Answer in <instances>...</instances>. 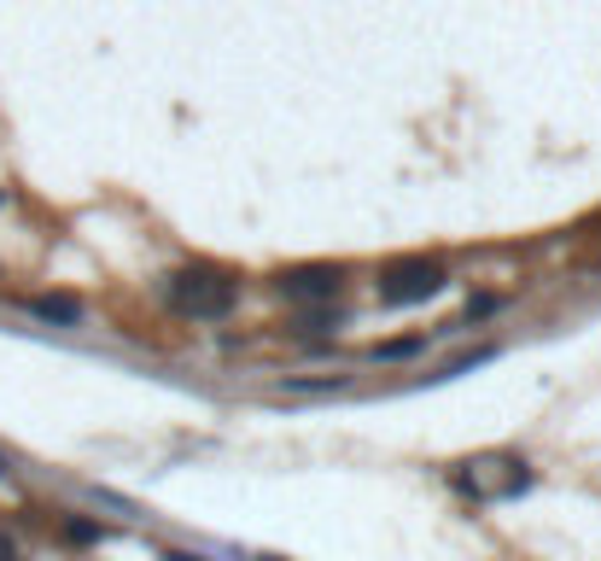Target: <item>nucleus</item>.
Masks as SVG:
<instances>
[{
    "label": "nucleus",
    "instance_id": "obj_1",
    "mask_svg": "<svg viewBox=\"0 0 601 561\" xmlns=\"http://www.w3.org/2000/svg\"><path fill=\"white\" fill-rule=\"evenodd\" d=\"M234 276L228 269H181V276H169V311H181V316H193V322H216V316H228L234 311Z\"/></svg>",
    "mask_w": 601,
    "mask_h": 561
},
{
    "label": "nucleus",
    "instance_id": "obj_2",
    "mask_svg": "<svg viewBox=\"0 0 601 561\" xmlns=\"http://www.w3.org/2000/svg\"><path fill=\"white\" fill-rule=\"evenodd\" d=\"M444 281H450V269L438 258H403L380 276V299L386 304H426L444 293Z\"/></svg>",
    "mask_w": 601,
    "mask_h": 561
},
{
    "label": "nucleus",
    "instance_id": "obj_3",
    "mask_svg": "<svg viewBox=\"0 0 601 561\" xmlns=\"http://www.w3.org/2000/svg\"><path fill=\"white\" fill-rule=\"evenodd\" d=\"M339 281H345V269L339 264H316V269H286L281 276V293L292 299H333Z\"/></svg>",
    "mask_w": 601,
    "mask_h": 561
},
{
    "label": "nucleus",
    "instance_id": "obj_4",
    "mask_svg": "<svg viewBox=\"0 0 601 561\" xmlns=\"http://www.w3.org/2000/svg\"><path fill=\"white\" fill-rule=\"evenodd\" d=\"M30 311H36V316H47V322H59V328H71V322L82 316L71 299H30Z\"/></svg>",
    "mask_w": 601,
    "mask_h": 561
},
{
    "label": "nucleus",
    "instance_id": "obj_5",
    "mask_svg": "<svg viewBox=\"0 0 601 561\" xmlns=\"http://www.w3.org/2000/svg\"><path fill=\"white\" fill-rule=\"evenodd\" d=\"M415 351H421V339H380V346H374V357H380V363H409Z\"/></svg>",
    "mask_w": 601,
    "mask_h": 561
},
{
    "label": "nucleus",
    "instance_id": "obj_6",
    "mask_svg": "<svg viewBox=\"0 0 601 561\" xmlns=\"http://www.w3.org/2000/svg\"><path fill=\"white\" fill-rule=\"evenodd\" d=\"M64 533L82 538V544H94V538H99V526H94V521H64Z\"/></svg>",
    "mask_w": 601,
    "mask_h": 561
},
{
    "label": "nucleus",
    "instance_id": "obj_7",
    "mask_svg": "<svg viewBox=\"0 0 601 561\" xmlns=\"http://www.w3.org/2000/svg\"><path fill=\"white\" fill-rule=\"evenodd\" d=\"M0 561H24V556H19V544H12L7 533H0Z\"/></svg>",
    "mask_w": 601,
    "mask_h": 561
},
{
    "label": "nucleus",
    "instance_id": "obj_8",
    "mask_svg": "<svg viewBox=\"0 0 601 561\" xmlns=\"http://www.w3.org/2000/svg\"><path fill=\"white\" fill-rule=\"evenodd\" d=\"M164 561H199V556H187V550H164Z\"/></svg>",
    "mask_w": 601,
    "mask_h": 561
}]
</instances>
